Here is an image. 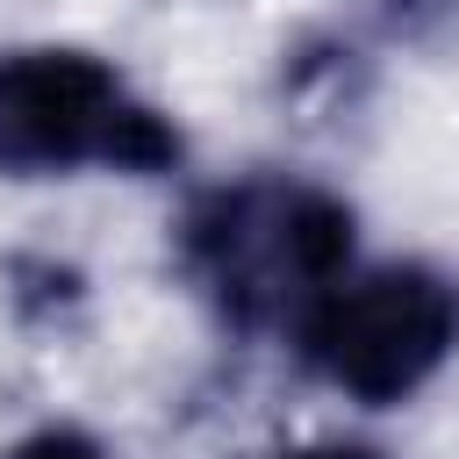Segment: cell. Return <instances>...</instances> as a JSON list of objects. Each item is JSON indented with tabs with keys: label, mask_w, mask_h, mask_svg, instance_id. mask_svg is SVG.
<instances>
[{
	"label": "cell",
	"mask_w": 459,
	"mask_h": 459,
	"mask_svg": "<svg viewBox=\"0 0 459 459\" xmlns=\"http://www.w3.org/2000/svg\"><path fill=\"white\" fill-rule=\"evenodd\" d=\"M186 151L179 122L143 100L100 50L22 43L0 50V179L122 172L158 179Z\"/></svg>",
	"instance_id": "2"
},
{
	"label": "cell",
	"mask_w": 459,
	"mask_h": 459,
	"mask_svg": "<svg viewBox=\"0 0 459 459\" xmlns=\"http://www.w3.org/2000/svg\"><path fill=\"white\" fill-rule=\"evenodd\" d=\"M373 7L394 36H437L445 22H459V0H373Z\"/></svg>",
	"instance_id": "5"
},
{
	"label": "cell",
	"mask_w": 459,
	"mask_h": 459,
	"mask_svg": "<svg viewBox=\"0 0 459 459\" xmlns=\"http://www.w3.org/2000/svg\"><path fill=\"white\" fill-rule=\"evenodd\" d=\"M359 265V215L308 179H230L179 215V273L230 330L294 323Z\"/></svg>",
	"instance_id": "1"
},
{
	"label": "cell",
	"mask_w": 459,
	"mask_h": 459,
	"mask_svg": "<svg viewBox=\"0 0 459 459\" xmlns=\"http://www.w3.org/2000/svg\"><path fill=\"white\" fill-rule=\"evenodd\" d=\"M280 459H387V452L359 445V437H323V445H301V452H280Z\"/></svg>",
	"instance_id": "6"
},
{
	"label": "cell",
	"mask_w": 459,
	"mask_h": 459,
	"mask_svg": "<svg viewBox=\"0 0 459 459\" xmlns=\"http://www.w3.org/2000/svg\"><path fill=\"white\" fill-rule=\"evenodd\" d=\"M7 459H108V445L72 423H50V430H29L22 445H7Z\"/></svg>",
	"instance_id": "4"
},
{
	"label": "cell",
	"mask_w": 459,
	"mask_h": 459,
	"mask_svg": "<svg viewBox=\"0 0 459 459\" xmlns=\"http://www.w3.org/2000/svg\"><path fill=\"white\" fill-rule=\"evenodd\" d=\"M294 351L308 373L366 409L423 394L459 351V280L423 258H380L330 280L294 316Z\"/></svg>",
	"instance_id": "3"
}]
</instances>
